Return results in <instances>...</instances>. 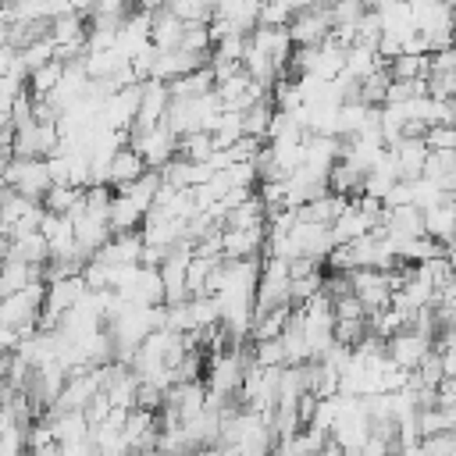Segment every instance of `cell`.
<instances>
[{
    "mask_svg": "<svg viewBox=\"0 0 456 456\" xmlns=\"http://www.w3.org/2000/svg\"><path fill=\"white\" fill-rule=\"evenodd\" d=\"M210 142H214V150H224V146H232L235 139H242V114L239 110H221L217 114V121L210 125Z\"/></svg>",
    "mask_w": 456,
    "mask_h": 456,
    "instance_id": "ffe728a7",
    "label": "cell"
},
{
    "mask_svg": "<svg viewBox=\"0 0 456 456\" xmlns=\"http://www.w3.org/2000/svg\"><path fill=\"white\" fill-rule=\"evenodd\" d=\"M175 153L185 157V160H200V164H207V157L214 153V142H210L207 132H189V135H178Z\"/></svg>",
    "mask_w": 456,
    "mask_h": 456,
    "instance_id": "cb8c5ba5",
    "label": "cell"
},
{
    "mask_svg": "<svg viewBox=\"0 0 456 456\" xmlns=\"http://www.w3.org/2000/svg\"><path fill=\"white\" fill-rule=\"evenodd\" d=\"M420 452H424V456H456V438H452V431L424 435V438H420Z\"/></svg>",
    "mask_w": 456,
    "mask_h": 456,
    "instance_id": "f1b7e54d",
    "label": "cell"
},
{
    "mask_svg": "<svg viewBox=\"0 0 456 456\" xmlns=\"http://www.w3.org/2000/svg\"><path fill=\"white\" fill-rule=\"evenodd\" d=\"M78 196H82V189H75V185H50L39 203H43V210H50V214H68V210L78 203Z\"/></svg>",
    "mask_w": 456,
    "mask_h": 456,
    "instance_id": "d4e9b609",
    "label": "cell"
},
{
    "mask_svg": "<svg viewBox=\"0 0 456 456\" xmlns=\"http://www.w3.org/2000/svg\"><path fill=\"white\" fill-rule=\"evenodd\" d=\"M39 232L46 239L50 260H78V264H86V256L75 246V228H71V217L68 214H50L46 210L43 221H39Z\"/></svg>",
    "mask_w": 456,
    "mask_h": 456,
    "instance_id": "8992f818",
    "label": "cell"
},
{
    "mask_svg": "<svg viewBox=\"0 0 456 456\" xmlns=\"http://www.w3.org/2000/svg\"><path fill=\"white\" fill-rule=\"evenodd\" d=\"M50 431H53V442L57 445H64V442H86L89 438V420H86L82 410H53Z\"/></svg>",
    "mask_w": 456,
    "mask_h": 456,
    "instance_id": "5bb4252c",
    "label": "cell"
},
{
    "mask_svg": "<svg viewBox=\"0 0 456 456\" xmlns=\"http://www.w3.org/2000/svg\"><path fill=\"white\" fill-rule=\"evenodd\" d=\"M431 342H435V335H428V331L406 324V328H399L395 335H388V338L381 342V349H385V356H388L399 370H417V367L428 360Z\"/></svg>",
    "mask_w": 456,
    "mask_h": 456,
    "instance_id": "3957f363",
    "label": "cell"
},
{
    "mask_svg": "<svg viewBox=\"0 0 456 456\" xmlns=\"http://www.w3.org/2000/svg\"><path fill=\"white\" fill-rule=\"evenodd\" d=\"M0 185L28 196V200H43V192L50 189V171L43 157H11L0 167Z\"/></svg>",
    "mask_w": 456,
    "mask_h": 456,
    "instance_id": "6da1fadb",
    "label": "cell"
},
{
    "mask_svg": "<svg viewBox=\"0 0 456 456\" xmlns=\"http://www.w3.org/2000/svg\"><path fill=\"white\" fill-rule=\"evenodd\" d=\"M43 267L46 264H25V260H7L0 267V296H11L25 285H36L43 281Z\"/></svg>",
    "mask_w": 456,
    "mask_h": 456,
    "instance_id": "9a60e30c",
    "label": "cell"
},
{
    "mask_svg": "<svg viewBox=\"0 0 456 456\" xmlns=\"http://www.w3.org/2000/svg\"><path fill=\"white\" fill-rule=\"evenodd\" d=\"M392 157H395V171L399 178H417L424 171V160H428V142L420 135H399L392 146Z\"/></svg>",
    "mask_w": 456,
    "mask_h": 456,
    "instance_id": "9c48e42d",
    "label": "cell"
},
{
    "mask_svg": "<svg viewBox=\"0 0 456 456\" xmlns=\"http://www.w3.org/2000/svg\"><path fill=\"white\" fill-rule=\"evenodd\" d=\"M4 264H7V239L0 235V267H4Z\"/></svg>",
    "mask_w": 456,
    "mask_h": 456,
    "instance_id": "4dcf8cb0",
    "label": "cell"
},
{
    "mask_svg": "<svg viewBox=\"0 0 456 456\" xmlns=\"http://www.w3.org/2000/svg\"><path fill=\"white\" fill-rule=\"evenodd\" d=\"M167 103H171V93H167V82H157V78H146L139 82V103H135V121L128 132H142V128H153L164 121L167 114Z\"/></svg>",
    "mask_w": 456,
    "mask_h": 456,
    "instance_id": "52a82bcc",
    "label": "cell"
},
{
    "mask_svg": "<svg viewBox=\"0 0 456 456\" xmlns=\"http://www.w3.org/2000/svg\"><path fill=\"white\" fill-rule=\"evenodd\" d=\"M182 32H185V21L175 18L167 7H160V11L150 14V43L157 50H175L178 39H182Z\"/></svg>",
    "mask_w": 456,
    "mask_h": 456,
    "instance_id": "4fadbf2b",
    "label": "cell"
},
{
    "mask_svg": "<svg viewBox=\"0 0 456 456\" xmlns=\"http://www.w3.org/2000/svg\"><path fill=\"white\" fill-rule=\"evenodd\" d=\"M374 68H381V61H378V53H374V46H367V43H349L346 46V61H342V75L349 78V82H363Z\"/></svg>",
    "mask_w": 456,
    "mask_h": 456,
    "instance_id": "2e32d148",
    "label": "cell"
},
{
    "mask_svg": "<svg viewBox=\"0 0 456 456\" xmlns=\"http://www.w3.org/2000/svg\"><path fill=\"white\" fill-rule=\"evenodd\" d=\"M7 260H25V264H46L50 253H46V239L43 232H18V235H7Z\"/></svg>",
    "mask_w": 456,
    "mask_h": 456,
    "instance_id": "7c38bea8",
    "label": "cell"
},
{
    "mask_svg": "<svg viewBox=\"0 0 456 456\" xmlns=\"http://www.w3.org/2000/svg\"><path fill=\"white\" fill-rule=\"evenodd\" d=\"M285 28H289L292 46H317L331 32V11L324 4H310V7L296 11Z\"/></svg>",
    "mask_w": 456,
    "mask_h": 456,
    "instance_id": "5b68a950",
    "label": "cell"
},
{
    "mask_svg": "<svg viewBox=\"0 0 456 456\" xmlns=\"http://www.w3.org/2000/svg\"><path fill=\"white\" fill-rule=\"evenodd\" d=\"M96 456H132V452H96Z\"/></svg>",
    "mask_w": 456,
    "mask_h": 456,
    "instance_id": "d6a6232c",
    "label": "cell"
},
{
    "mask_svg": "<svg viewBox=\"0 0 456 456\" xmlns=\"http://www.w3.org/2000/svg\"><path fill=\"white\" fill-rule=\"evenodd\" d=\"M221 260H256L264 253V228H224L217 232Z\"/></svg>",
    "mask_w": 456,
    "mask_h": 456,
    "instance_id": "ba28073f",
    "label": "cell"
},
{
    "mask_svg": "<svg viewBox=\"0 0 456 456\" xmlns=\"http://www.w3.org/2000/svg\"><path fill=\"white\" fill-rule=\"evenodd\" d=\"M128 146L142 157V164L146 167H153V171H160L171 157H175V146H178V135L160 121V125H153V128H142V132H128Z\"/></svg>",
    "mask_w": 456,
    "mask_h": 456,
    "instance_id": "277c9868",
    "label": "cell"
},
{
    "mask_svg": "<svg viewBox=\"0 0 456 456\" xmlns=\"http://www.w3.org/2000/svg\"><path fill=\"white\" fill-rule=\"evenodd\" d=\"M21 93H25V68L14 61V64H11V71L0 78V110L7 114V110H11V103H14Z\"/></svg>",
    "mask_w": 456,
    "mask_h": 456,
    "instance_id": "484cf974",
    "label": "cell"
},
{
    "mask_svg": "<svg viewBox=\"0 0 456 456\" xmlns=\"http://www.w3.org/2000/svg\"><path fill=\"white\" fill-rule=\"evenodd\" d=\"M363 7H378V4H385V0H360Z\"/></svg>",
    "mask_w": 456,
    "mask_h": 456,
    "instance_id": "1f68e13d",
    "label": "cell"
},
{
    "mask_svg": "<svg viewBox=\"0 0 456 456\" xmlns=\"http://www.w3.org/2000/svg\"><path fill=\"white\" fill-rule=\"evenodd\" d=\"M420 139L428 142V150H452L456 146V128L452 125H424Z\"/></svg>",
    "mask_w": 456,
    "mask_h": 456,
    "instance_id": "83f0119b",
    "label": "cell"
},
{
    "mask_svg": "<svg viewBox=\"0 0 456 456\" xmlns=\"http://www.w3.org/2000/svg\"><path fill=\"white\" fill-rule=\"evenodd\" d=\"M388 82H392L388 68H385V64L374 68V71L356 86V100H363L367 107H381V103H385V89H388Z\"/></svg>",
    "mask_w": 456,
    "mask_h": 456,
    "instance_id": "7402d4cb",
    "label": "cell"
},
{
    "mask_svg": "<svg viewBox=\"0 0 456 456\" xmlns=\"http://www.w3.org/2000/svg\"><path fill=\"white\" fill-rule=\"evenodd\" d=\"M157 189H160V171H153V167H146L135 182H128V185H121V189H114V192H121V196H128L142 214L153 207V196H157Z\"/></svg>",
    "mask_w": 456,
    "mask_h": 456,
    "instance_id": "d6986e66",
    "label": "cell"
},
{
    "mask_svg": "<svg viewBox=\"0 0 456 456\" xmlns=\"http://www.w3.org/2000/svg\"><path fill=\"white\" fill-rule=\"evenodd\" d=\"M39 310H43V281L25 285L11 296H0V324L14 328L18 335H25L39 324Z\"/></svg>",
    "mask_w": 456,
    "mask_h": 456,
    "instance_id": "7a4b0ae2",
    "label": "cell"
},
{
    "mask_svg": "<svg viewBox=\"0 0 456 456\" xmlns=\"http://www.w3.org/2000/svg\"><path fill=\"white\" fill-rule=\"evenodd\" d=\"M385 68L392 78H424L428 75V53H395Z\"/></svg>",
    "mask_w": 456,
    "mask_h": 456,
    "instance_id": "603a6c76",
    "label": "cell"
},
{
    "mask_svg": "<svg viewBox=\"0 0 456 456\" xmlns=\"http://www.w3.org/2000/svg\"><path fill=\"white\" fill-rule=\"evenodd\" d=\"M142 171H146L142 157L125 142V146H118V150H114V157H110V164H107V178H103V182H107L110 189H121V185L135 182Z\"/></svg>",
    "mask_w": 456,
    "mask_h": 456,
    "instance_id": "30bf717a",
    "label": "cell"
},
{
    "mask_svg": "<svg viewBox=\"0 0 456 456\" xmlns=\"http://www.w3.org/2000/svg\"><path fill=\"white\" fill-rule=\"evenodd\" d=\"M4 128H7V114L0 110V132H4Z\"/></svg>",
    "mask_w": 456,
    "mask_h": 456,
    "instance_id": "836d02e7",
    "label": "cell"
},
{
    "mask_svg": "<svg viewBox=\"0 0 456 456\" xmlns=\"http://www.w3.org/2000/svg\"><path fill=\"white\" fill-rule=\"evenodd\" d=\"M61 68H64V61H46V64L32 68V71L25 75V89H28V96H32V100H43V96L57 86Z\"/></svg>",
    "mask_w": 456,
    "mask_h": 456,
    "instance_id": "44dd1931",
    "label": "cell"
},
{
    "mask_svg": "<svg viewBox=\"0 0 456 456\" xmlns=\"http://www.w3.org/2000/svg\"><path fill=\"white\" fill-rule=\"evenodd\" d=\"M210 89H214V71H210V64H200V68H192V71H185V75H178V78L167 82V93H171L175 100L203 96V93H210Z\"/></svg>",
    "mask_w": 456,
    "mask_h": 456,
    "instance_id": "e0dca14e",
    "label": "cell"
},
{
    "mask_svg": "<svg viewBox=\"0 0 456 456\" xmlns=\"http://www.w3.org/2000/svg\"><path fill=\"white\" fill-rule=\"evenodd\" d=\"M420 221H424V235H428V239L449 246V242H452V224H456L452 196L442 200V203H435V207H428V210H420Z\"/></svg>",
    "mask_w": 456,
    "mask_h": 456,
    "instance_id": "8fae6325",
    "label": "cell"
},
{
    "mask_svg": "<svg viewBox=\"0 0 456 456\" xmlns=\"http://www.w3.org/2000/svg\"><path fill=\"white\" fill-rule=\"evenodd\" d=\"M25 456H57V442H50V445H36V449H25Z\"/></svg>",
    "mask_w": 456,
    "mask_h": 456,
    "instance_id": "f546056e",
    "label": "cell"
},
{
    "mask_svg": "<svg viewBox=\"0 0 456 456\" xmlns=\"http://www.w3.org/2000/svg\"><path fill=\"white\" fill-rule=\"evenodd\" d=\"M246 356H249V363H256V367H285V353H281V342H278V338L253 342V349H249Z\"/></svg>",
    "mask_w": 456,
    "mask_h": 456,
    "instance_id": "4316f807",
    "label": "cell"
},
{
    "mask_svg": "<svg viewBox=\"0 0 456 456\" xmlns=\"http://www.w3.org/2000/svg\"><path fill=\"white\" fill-rule=\"evenodd\" d=\"M424 178L438 182L445 192L456 189V160H452V150H428V160H424Z\"/></svg>",
    "mask_w": 456,
    "mask_h": 456,
    "instance_id": "ac0fdd59",
    "label": "cell"
}]
</instances>
